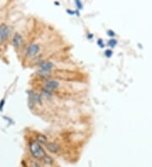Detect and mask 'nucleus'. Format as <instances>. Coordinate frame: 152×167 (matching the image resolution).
I'll use <instances>...</instances> for the list:
<instances>
[{"instance_id":"f257e3e1","label":"nucleus","mask_w":152,"mask_h":167,"mask_svg":"<svg viewBox=\"0 0 152 167\" xmlns=\"http://www.w3.org/2000/svg\"><path fill=\"white\" fill-rule=\"evenodd\" d=\"M29 149L33 158H35L36 160H42L46 154L45 150H43V148L41 145V143L37 142L36 140H32L29 143Z\"/></svg>"},{"instance_id":"f03ea898","label":"nucleus","mask_w":152,"mask_h":167,"mask_svg":"<svg viewBox=\"0 0 152 167\" xmlns=\"http://www.w3.org/2000/svg\"><path fill=\"white\" fill-rule=\"evenodd\" d=\"M42 45L40 43H32L26 49V57L28 58H35L38 55L42 50Z\"/></svg>"},{"instance_id":"7ed1b4c3","label":"nucleus","mask_w":152,"mask_h":167,"mask_svg":"<svg viewBox=\"0 0 152 167\" xmlns=\"http://www.w3.org/2000/svg\"><path fill=\"white\" fill-rule=\"evenodd\" d=\"M9 35V27L5 24H0V41L5 42Z\"/></svg>"},{"instance_id":"20e7f679","label":"nucleus","mask_w":152,"mask_h":167,"mask_svg":"<svg viewBox=\"0 0 152 167\" xmlns=\"http://www.w3.org/2000/svg\"><path fill=\"white\" fill-rule=\"evenodd\" d=\"M46 147L50 152H52L53 154H57L61 150L60 145L58 143H54V142H49V143L47 142Z\"/></svg>"},{"instance_id":"39448f33","label":"nucleus","mask_w":152,"mask_h":167,"mask_svg":"<svg viewBox=\"0 0 152 167\" xmlns=\"http://www.w3.org/2000/svg\"><path fill=\"white\" fill-rule=\"evenodd\" d=\"M13 42H14V46L16 48H19L22 44V36L19 33H16L15 35H14V39H13Z\"/></svg>"},{"instance_id":"423d86ee","label":"nucleus","mask_w":152,"mask_h":167,"mask_svg":"<svg viewBox=\"0 0 152 167\" xmlns=\"http://www.w3.org/2000/svg\"><path fill=\"white\" fill-rule=\"evenodd\" d=\"M36 141L39 142L40 143L46 144L47 143V138L45 135H43V134H38V135L36 136Z\"/></svg>"},{"instance_id":"0eeeda50","label":"nucleus","mask_w":152,"mask_h":167,"mask_svg":"<svg viewBox=\"0 0 152 167\" xmlns=\"http://www.w3.org/2000/svg\"><path fill=\"white\" fill-rule=\"evenodd\" d=\"M42 160H43V163L46 164V165H53V158L51 156H49V155H47V154H46Z\"/></svg>"},{"instance_id":"6e6552de","label":"nucleus","mask_w":152,"mask_h":167,"mask_svg":"<svg viewBox=\"0 0 152 167\" xmlns=\"http://www.w3.org/2000/svg\"><path fill=\"white\" fill-rule=\"evenodd\" d=\"M32 167H43L39 163L35 162V161H32V164H31Z\"/></svg>"},{"instance_id":"1a4fd4ad","label":"nucleus","mask_w":152,"mask_h":167,"mask_svg":"<svg viewBox=\"0 0 152 167\" xmlns=\"http://www.w3.org/2000/svg\"><path fill=\"white\" fill-rule=\"evenodd\" d=\"M108 44H109V46H114L117 44V41H116V40H110L109 42H108Z\"/></svg>"},{"instance_id":"9d476101","label":"nucleus","mask_w":152,"mask_h":167,"mask_svg":"<svg viewBox=\"0 0 152 167\" xmlns=\"http://www.w3.org/2000/svg\"><path fill=\"white\" fill-rule=\"evenodd\" d=\"M105 55H106V57H111V55H112V51L106 50V52H105Z\"/></svg>"},{"instance_id":"9b49d317","label":"nucleus","mask_w":152,"mask_h":167,"mask_svg":"<svg viewBox=\"0 0 152 167\" xmlns=\"http://www.w3.org/2000/svg\"><path fill=\"white\" fill-rule=\"evenodd\" d=\"M75 4H76V5H78L79 9H82V4L80 1H76V2H75Z\"/></svg>"},{"instance_id":"f8f14e48","label":"nucleus","mask_w":152,"mask_h":167,"mask_svg":"<svg viewBox=\"0 0 152 167\" xmlns=\"http://www.w3.org/2000/svg\"><path fill=\"white\" fill-rule=\"evenodd\" d=\"M4 101L3 100V101H1V103H0V111H1V110H3L2 108H3V106H4Z\"/></svg>"}]
</instances>
